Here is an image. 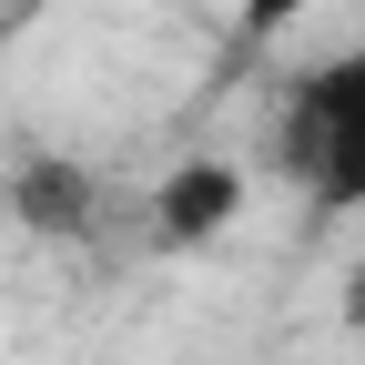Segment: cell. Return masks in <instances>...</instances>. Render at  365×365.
Here are the masks:
<instances>
[{
  "label": "cell",
  "instance_id": "obj_1",
  "mask_svg": "<svg viewBox=\"0 0 365 365\" xmlns=\"http://www.w3.org/2000/svg\"><path fill=\"white\" fill-rule=\"evenodd\" d=\"M274 173L304 182L325 213H365V41L294 71L284 112H274Z\"/></svg>",
  "mask_w": 365,
  "mask_h": 365
},
{
  "label": "cell",
  "instance_id": "obj_2",
  "mask_svg": "<svg viewBox=\"0 0 365 365\" xmlns=\"http://www.w3.org/2000/svg\"><path fill=\"white\" fill-rule=\"evenodd\" d=\"M102 213H112V182L91 173V163H71V153H31L11 173V223L41 234V244H91Z\"/></svg>",
  "mask_w": 365,
  "mask_h": 365
},
{
  "label": "cell",
  "instance_id": "obj_3",
  "mask_svg": "<svg viewBox=\"0 0 365 365\" xmlns=\"http://www.w3.org/2000/svg\"><path fill=\"white\" fill-rule=\"evenodd\" d=\"M244 173L234 163H173L163 182H153V254H193V244H213V234H234L244 223Z\"/></svg>",
  "mask_w": 365,
  "mask_h": 365
},
{
  "label": "cell",
  "instance_id": "obj_4",
  "mask_svg": "<svg viewBox=\"0 0 365 365\" xmlns=\"http://www.w3.org/2000/svg\"><path fill=\"white\" fill-rule=\"evenodd\" d=\"M304 11H325V0H234V31H244V41H274V31L304 21Z\"/></svg>",
  "mask_w": 365,
  "mask_h": 365
},
{
  "label": "cell",
  "instance_id": "obj_5",
  "mask_svg": "<svg viewBox=\"0 0 365 365\" xmlns=\"http://www.w3.org/2000/svg\"><path fill=\"white\" fill-rule=\"evenodd\" d=\"M345 325H365V264H355V284H345Z\"/></svg>",
  "mask_w": 365,
  "mask_h": 365
},
{
  "label": "cell",
  "instance_id": "obj_6",
  "mask_svg": "<svg viewBox=\"0 0 365 365\" xmlns=\"http://www.w3.org/2000/svg\"><path fill=\"white\" fill-rule=\"evenodd\" d=\"M0 11H41V0H0Z\"/></svg>",
  "mask_w": 365,
  "mask_h": 365
}]
</instances>
